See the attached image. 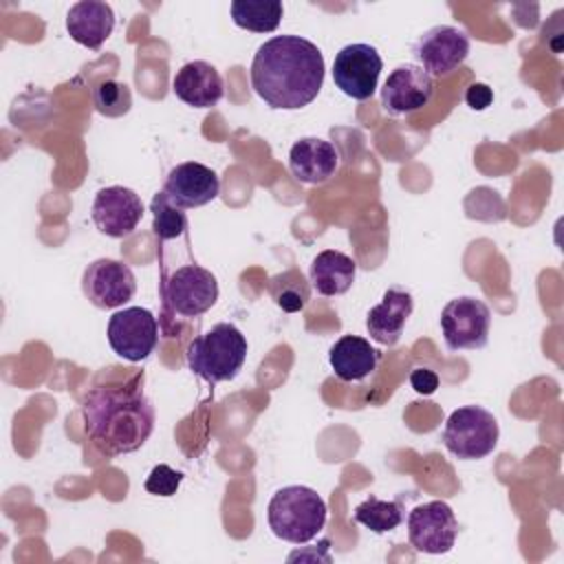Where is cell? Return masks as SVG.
<instances>
[{"label":"cell","mask_w":564,"mask_h":564,"mask_svg":"<svg viewBox=\"0 0 564 564\" xmlns=\"http://www.w3.org/2000/svg\"><path fill=\"white\" fill-rule=\"evenodd\" d=\"M324 73L317 44L300 35H275L253 55L251 88L273 110H300L319 95Z\"/></svg>","instance_id":"1"},{"label":"cell","mask_w":564,"mask_h":564,"mask_svg":"<svg viewBox=\"0 0 564 564\" xmlns=\"http://www.w3.org/2000/svg\"><path fill=\"white\" fill-rule=\"evenodd\" d=\"M84 430L106 456L132 454L154 432L156 412L152 401L137 388L90 390L82 401Z\"/></svg>","instance_id":"2"},{"label":"cell","mask_w":564,"mask_h":564,"mask_svg":"<svg viewBox=\"0 0 564 564\" xmlns=\"http://www.w3.org/2000/svg\"><path fill=\"white\" fill-rule=\"evenodd\" d=\"M324 498L304 485L278 489L267 505V522L275 538L291 544H306L317 538L326 524Z\"/></svg>","instance_id":"3"},{"label":"cell","mask_w":564,"mask_h":564,"mask_svg":"<svg viewBox=\"0 0 564 564\" xmlns=\"http://www.w3.org/2000/svg\"><path fill=\"white\" fill-rule=\"evenodd\" d=\"M247 359L245 335L227 322L212 326L194 337L187 346V366L207 383L231 381L238 377Z\"/></svg>","instance_id":"4"},{"label":"cell","mask_w":564,"mask_h":564,"mask_svg":"<svg viewBox=\"0 0 564 564\" xmlns=\"http://www.w3.org/2000/svg\"><path fill=\"white\" fill-rule=\"evenodd\" d=\"M441 438L452 456L460 460H478L496 449L500 427L489 410L480 405H463L447 416Z\"/></svg>","instance_id":"5"},{"label":"cell","mask_w":564,"mask_h":564,"mask_svg":"<svg viewBox=\"0 0 564 564\" xmlns=\"http://www.w3.org/2000/svg\"><path fill=\"white\" fill-rule=\"evenodd\" d=\"M491 311L489 306L471 295L449 300L441 311V330L445 346L454 352L478 350L489 341Z\"/></svg>","instance_id":"6"},{"label":"cell","mask_w":564,"mask_h":564,"mask_svg":"<svg viewBox=\"0 0 564 564\" xmlns=\"http://www.w3.org/2000/svg\"><path fill=\"white\" fill-rule=\"evenodd\" d=\"M106 335L115 355L137 364L154 352L159 341V324L148 308L128 306L110 315Z\"/></svg>","instance_id":"7"},{"label":"cell","mask_w":564,"mask_h":564,"mask_svg":"<svg viewBox=\"0 0 564 564\" xmlns=\"http://www.w3.org/2000/svg\"><path fill=\"white\" fill-rule=\"evenodd\" d=\"M165 304L183 317L207 313L218 300V280L212 271L198 264H185L170 273L161 286Z\"/></svg>","instance_id":"8"},{"label":"cell","mask_w":564,"mask_h":564,"mask_svg":"<svg viewBox=\"0 0 564 564\" xmlns=\"http://www.w3.org/2000/svg\"><path fill=\"white\" fill-rule=\"evenodd\" d=\"M383 59L370 44H346L333 62V82L350 99L366 101L375 95Z\"/></svg>","instance_id":"9"},{"label":"cell","mask_w":564,"mask_h":564,"mask_svg":"<svg viewBox=\"0 0 564 564\" xmlns=\"http://www.w3.org/2000/svg\"><path fill=\"white\" fill-rule=\"evenodd\" d=\"M458 535V520L445 500H430L408 513V540L419 553H449Z\"/></svg>","instance_id":"10"},{"label":"cell","mask_w":564,"mask_h":564,"mask_svg":"<svg viewBox=\"0 0 564 564\" xmlns=\"http://www.w3.org/2000/svg\"><path fill=\"white\" fill-rule=\"evenodd\" d=\"M419 66L434 77H445L456 70L469 55V35L449 24L427 29L412 48Z\"/></svg>","instance_id":"11"},{"label":"cell","mask_w":564,"mask_h":564,"mask_svg":"<svg viewBox=\"0 0 564 564\" xmlns=\"http://www.w3.org/2000/svg\"><path fill=\"white\" fill-rule=\"evenodd\" d=\"M82 291L97 308L123 306L137 293L132 269L112 258H99L84 269Z\"/></svg>","instance_id":"12"},{"label":"cell","mask_w":564,"mask_h":564,"mask_svg":"<svg viewBox=\"0 0 564 564\" xmlns=\"http://www.w3.org/2000/svg\"><path fill=\"white\" fill-rule=\"evenodd\" d=\"M90 218L95 227L110 238L130 236L143 218V203L139 194L123 185L101 187L95 194Z\"/></svg>","instance_id":"13"},{"label":"cell","mask_w":564,"mask_h":564,"mask_svg":"<svg viewBox=\"0 0 564 564\" xmlns=\"http://www.w3.org/2000/svg\"><path fill=\"white\" fill-rule=\"evenodd\" d=\"M434 93V79L419 64L397 66L383 82L381 106L388 115L401 117L421 110Z\"/></svg>","instance_id":"14"},{"label":"cell","mask_w":564,"mask_h":564,"mask_svg":"<svg viewBox=\"0 0 564 564\" xmlns=\"http://www.w3.org/2000/svg\"><path fill=\"white\" fill-rule=\"evenodd\" d=\"M163 192L181 209H194L218 198L220 178L212 167L196 161H187L170 170L163 183Z\"/></svg>","instance_id":"15"},{"label":"cell","mask_w":564,"mask_h":564,"mask_svg":"<svg viewBox=\"0 0 564 564\" xmlns=\"http://www.w3.org/2000/svg\"><path fill=\"white\" fill-rule=\"evenodd\" d=\"M339 167V152L335 145L319 137H302L289 150L291 174L306 185L326 183Z\"/></svg>","instance_id":"16"},{"label":"cell","mask_w":564,"mask_h":564,"mask_svg":"<svg viewBox=\"0 0 564 564\" xmlns=\"http://www.w3.org/2000/svg\"><path fill=\"white\" fill-rule=\"evenodd\" d=\"M414 300L410 291L401 286L386 289L381 302L372 306L366 315V330L370 339H375L381 346H394L405 328L408 317L412 315Z\"/></svg>","instance_id":"17"},{"label":"cell","mask_w":564,"mask_h":564,"mask_svg":"<svg viewBox=\"0 0 564 564\" xmlns=\"http://www.w3.org/2000/svg\"><path fill=\"white\" fill-rule=\"evenodd\" d=\"M172 90L187 106L212 108L223 99L225 84L214 64L194 59L176 70L172 79Z\"/></svg>","instance_id":"18"},{"label":"cell","mask_w":564,"mask_h":564,"mask_svg":"<svg viewBox=\"0 0 564 564\" xmlns=\"http://www.w3.org/2000/svg\"><path fill=\"white\" fill-rule=\"evenodd\" d=\"M112 29L115 11L108 2L82 0L75 2L66 13L68 35L90 51H99L101 44L112 35Z\"/></svg>","instance_id":"19"},{"label":"cell","mask_w":564,"mask_h":564,"mask_svg":"<svg viewBox=\"0 0 564 564\" xmlns=\"http://www.w3.org/2000/svg\"><path fill=\"white\" fill-rule=\"evenodd\" d=\"M379 361V352L359 335H341L328 350V364L341 381L366 379Z\"/></svg>","instance_id":"20"},{"label":"cell","mask_w":564,"mask_h":564,"mask_svg":"<svg viewBox=\"0 0 564 564\" xmlns=\"http://www.w3.org/2000/svg\"><path fill=\"white\" fill-rule=\"evenodd\" d=\"M355 275H357L355 260L335 249L319 251L308 267V282L324 297L344 295L352 286Z\"/></svg>","instance_id":"21"},{"label":"cell","mask_w":564,"mask_h":564,"mask_svg":"<svg viewBox=\"0 0 564 564\" xmlns=\"http://www.w3.org/2000/svg\"><path fill=\"white\" fill-rule=\"evenodd\" d=\"M284 7L278 0H234L231 20L251 33H271L280 26Z\"/></svg>","instance_id":"22"},{"label":"cell","mask_w":564,"mask_h":564,"mask_svg":"<svg viewBox=\"0 0 564 564\" xmlns=\"http://www.w3.org/2000/svg\"><path fill=\"white\" fill-rule=\"evenodd\" d=\"M269 293L282 311L297 313L308 304L311 284L300 269H286L269 280Z\"/></svg>","instance_id":"23"},{"label":"cell","mask_w":564,"mask_h":564,"mask_svg":"<svg viewBox=\"0 0 564 564\" xmlns=\"http://www.w3.org/2000/svg\"><path fill=\"white\" fill-rule=\"evenodd\" d=\"M355 522L364 524L372 533L394 531L403 522L401 502L399 500H379L377 496H370L355 507Z\"/></svg>","instance_id":"24"},{"label":"cell","mask_w":564,"mask_h":564,"mask_svg":"<svg viewBox=\"0 0 564 564\" xmlns=\"http://www.w3.org/2000/svg\"><path fill=\"white\" fill-rule=\"evenodd\" d=\"M150 212H152V229L159 240H174L185 234L187 229L185 212L178 205H174L163 189L152 196Z\"/></svg>","instance_id":"25"},{"label":"cell","mask_w":564,"mask_h":564,"mask_svg":"<svg viewBox=\"0 0 564 564\" xmlns=\"http://www.w3.org/2000/svg\"><path fill=\"white\" fill-rule=\"evenodd\" d=\"M93 104L104 117H123L132 106L130 86L117 79H104L93 88Z\"/></svg>","instance_id":"26"},{"label":"cell","mask_w":564,"mask_h":564,"mask_svg":"<svg viewBox=\"0 0 564 564\" xmlns=\"http://www.w3.org/2000/svg\"><path fill=\"white\" fill-rule=\"evenodd\" d=\"M181 482H183V474H181V471H176L174 467H170V465H165V463H159V465H154L152 471L148 474L143 487H145V491L152 494V496L170 498V496H174V494L178 491Z\"/></svg>","instance_id":"27"},{"label":"cell","mask_w":564,"mask_h":564,"mask_svg":"<svg viewBox=\"0 0 564 564\" xmlns=\"http://www.w3.org/2000/svg\"><path fill=\"white\" fill-rule=\"evenodd\" d=\"M410 386L414 388V392H419L423 397H430L438 388V375L430 368H414L410 372Z\"/></svg>","instance_id":"28"},{"label":"cell","mask_w":564,"mask_h":564,"mask_svg":"<svg viewBox=\"0 0 564 564\" xmlns=\"http://www.w3.org/2000/svg\"><path fill=\"white\" fill-rule=\"evenodd\" d=\"M465 101H467V106L474 108V110H485V108L494 101V93H491V88H489L487 84L476 82V84H471V86L467 88Z\"/></svg>","instance_id":"29"}]
</instances>
